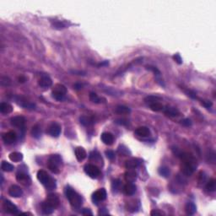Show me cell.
I'll list each match as a JSON object with an SVG mask.
<instances>
[{
  "label": "cell",
  "instance_id": "cell-6",
  "mask_svg": "<svg viewBox=\"0 0 216 216\" xmlns=\"http://www.w3.org/2000/svg\"><path fill=\"white\" fill-rule=\"evenodd\" d=\"M67 94L66 87L62 84H57L52 89V97L57 101H63Z\"/></svg>",
  "mask_w": 216,
  "mask_h": 216
},
{
  "label": "cell",
  "instance_id": "cell-29",
  "mask_svg": "<svg viewBox=\"0 0 216 216\" xmlns=\"http://www.w3.org/2000/svg\"><path fill=\"white\" fill-rule=\"evenodd\" d=\"M115 112L118 114H128L130 113V109H129L128 106H117L116 107Z\"/></svg>",
  "mask_w": 216,
  "mask_h": 216
},
{
  "label": "cell",
  "instance_id": "cell-36",
  "mask_svg": "<svg viewBox=\"0 0 216 216\" xmlns=\"http://www.w3.org/2000/svg\"><path fill=\"white\" fill-rule=\"evenodd\" d=\"M146 69L148 70H150V71H152L154 73H155V75H157V76H160V70L158 69L157 68H155V67L154 66H147Z\"/></svg>",
  "mask_w": 216,
  "mask_h": 216
},
{
  "label": "cell",
  "instance_id": "cell-12",
  "mask_svg": "<svg viewBox=\"0 0 216 216\" xmlns=\"http://www.w3.org/2000/svg\"><path fill=\"white\" fill-rule=\"evenodd\" d=\"M16 140H17V135H16V132L14 131L5 132L3 135V140L6 144H11V143H14Z\"/></svg>",
  "mask_w": 216,
  "mask_h": 216
},
{
  "label": "cell",
  "instance_id": "cell-43",
  "mask_svg": "<svg viewBox=\"0 0 216 216\" xmlns=\"http://www.w3.org/2000/svg\"><path fill=\"white\" fill-rule=\"evenodd\" d=\"M202 104L203 106H205L206 108H209L212 106L213 103L211 102V101H203Z\"/></svg>",
  "mask_w": 216,
  "mask_h": 216
},
{
  "label": "cell",
  "instance_id": "cell-22",
  "mask_svg": "<svg viewBox=\"0 0 216 216\" xmlns=\"http://www.w3.org/2000/svg\"><path fill=\"white\" fill-rule=\"evenodd\" d=\"M0 112L3 114H9L13 112V106L7 102H3L0 104Z\"/></svg>",
  "mask_w": 216,
  "mask_h": 216
},
{
  "label": "cell",
  "instance_id": "cell-2",
  "mask_svg": "<svg viewBox=\"0 0 216 216\" xmlns=\"http://www.w3.org/2000/svg\"><path fill=\"white\" fill-rule=\"evenodd\" d=\"M59 199L54 193H50L42 203V210L44 214H51L58 206L59 205Z\"/></svg>",
  "mask_w": 216,
  "mask_h": 216
},
{
  "label": "cell",
  "instance_id": "cell-48",
  "mask_svg": "<svg viewBox=\"0 0 216 216\" xmlns=\"http://www.w3.org/2000/svg\"><path fill=\"white\" fill-rule=\"evenodd\" d=\"M82 87H83V84H80V83H76V84H74V88L76 90H80V89H82Z\"/></svg>",
  "mask_w": 216,
  "mask_h": 216
},
{
  "label": "cell",
  "instance_id": "cell-42",
  "mask_svg": "<svg viewBox=\"0 0 216 216\" xmlns=\"http://www.w3.org/2000/svg\"><path fill=\"white\" fill-rule=\"evenodd\" d=\"M81 214H84V215H92L93 214V213L91 212V210L90 209H84L82 210Z\"/></svg>",
  "mask_w": 216,
  "mask_h": 216
},
{
  "label": "cell",
  "instance_id": "cell-31",
  "mask_svg": "<svg viewBox=\"0 0 216 216\" xmlns=\"http://www.w3.org/2000/svg\"><path fill=\"white\" fill-rule=\"evenodd\" d=\"M32 135L35 139H38L42 135V131L38 125H35L32 129Z\"/></svg>",
  "mask_w": 216,
  "mask_h": 216
},
{
  "label": "cell",
  "instance_id": "cell-44",
  "mask_svg": "<svg viewBox=\"0 0 216 216\" xmlns=\"http://www.w3.org/2000/svg\"><path fill=\"white\" fill-rule=\"evenodd\" d=\"M115 122L117 124H120V125H127L128 124V122L124 119H117V120H116Z\"/></svg>",
  "mask_w": 216,
  "mask_h": 216
},
{
  "label": "cell",
  "instance_id": "cell-45",
  "mask_svg": "<svg viewBox=\"0 0 216 216\" xmlns=\"http://www.w3.org/2000/svg\"><path fill=\"white\" fill-rule=\"evenodd\" d=\"M54 26H55L56 28H58V29L64 28V25H63L61 22H58V21H56V22L54 23Z\"/></svg>",
  "mask_w": 216,
  "mask_h": 216
},
{
  "label": "cell",
  "instance_id": "cell-27",
  "mask_svg": "<svg viewBox=\"0 0 216 216\" xmlns=\"http://www.w3.org/2000/svg\"><path fill=\"white\" fill-rule=\"evenodd\" d=\"M206 190L208 191V192H214L216 189V181L215 179H214V178H212V179H210L208 182H207V184H206Z\"/></svg>",
  "mask_w": 216,
  "mask_h": 216
},
{
  "label": "cell",
  "instance_id": "cell-46",
  "mask_svg": "<svg viewBox=\"0 0 216 216\" xmlns=\"http://www.w3.org/2000/svg\"><path fill=\"white\" fill-rule=\"evenodd\" d=\"M98 214H101V215H103V214H108V211L106 209H101L99 210V212H98Z\"/></svg>",
  "mask_w": 216,
  "mask_h": 216
},
{
  "label": "cell",
  "instance_id": "cell-10",
  "mask_svg": "<svg viewBox=\"0 0 216 216\" xmlns=\"http://www.w3.org/2000/svg\"><path fill=\"white\" fill-rule=\"evenodd\" d=\"M47 132L49 135L57 138V137L59 136L60 133H61V126L57 122H52V124L48 127Z\"/></svg>",
  "mask_w": 216,
  "mask_h": 216
},
{
  "label": "cell",
  "instance_id": "cell-13",
  "mask_svg": "<svg viewBox=\"0 0 216 216\" xmlns=\"http://www.w3.org/2000/svg\"><path fill=\"white\" fill-rule=\"evenodd\" d=\"M16 180H17L19 182H20L21 184L24 185V186H28V185L31 184V178L29 177L28 175L26 174L25 172H18L17 175H16Z\"/></svg>",
  "mask_w": 216,
  "mask_h": 216
},
{
  "label": "cell",
  "instance_id": "cell-5",
  "mask_svg": "<svg viewBox=\"0 0 216 216\" xmlns=\"http://www.w3.org/2000/svg\"><path fill=\"white\" fill-rule=\"evenodd\" d=\"M62 165V158L58 155H52L49 157L47 167L54 174H58L60 172V166Z\"/></svg>",
  "mask_w": 216,
  "mask_h": 216
},
{
  "label": "cell",
  "instance_id": "cell-14",
  "mask_svg": "<svg viewBox=\"0 0 216 216\" xmlns=\"http://www.w3.org/2000/svg\"><path fill=\"white\" fill-rule=\"evenodd\" d=\"M9 194L13 198H20L23 195V191L17 185H12L9 188Z\"/></svg>",
  "mask_w": 216,
  "mask_h": 216
},
{
  "label": "cell",
  "instance_id": "cell-21",
  "mask_svg": "<svg viewBox=\"0 0 216 216\" xmlns=\"http://www.w3.org/2000/svg\"><path fill=\"white\" fill-rule=\"evenodd\" d=\"M135 133H136L138 136L145 138V137L150 136V131L149 128H147V127H140V128H138L135 130Z\"/></svg>",
  "mask_w": 216,
  "mask_h": 216
},
{
  "label": "cell",
  "instance_id": "cell-40",
  "mask_svg": "<svg viewBox=\"0 0 216 216\" xmlns=\"http://www.w3.org/2000/svg\"><path fill=\"white\" fill-rule=\"evenodd\" d=\"M173 59L175 60V62L176 63H177L178 64H181L182 63V59H181V56L179 55V54H175L174 56H173Z\"/></svg>",
  "mask_w": 216,
  "mask_h": 216
},
{
  "label": "cell",
  "instance_id": "cell-16",
  "mask_svg": "<svg viewBox=\"0 0 216 216\" xmlns=\"http://www.w3.org/2000/svg\"><path fill=\"white\" fill-rule=\"evenodd\" d=\"M136 186L133 184L132 182H128L127 184L123 187V192L126 195L131 196L133 195L136 192Z\"/></svg>",
  "mask_w": 216,
  "mask_h": 216
},
{
  "label": "cell",
  "instance_id": "cell-33",
  "mask_svg": "<svg viewBox=\"0 0 216 216\" xmlns=\"http://www.w3.org/2000/svg\"><path fill=\"white\" fill-rule=\"evenodd\" d=\"M90 100H91L92 102L94 103H101V98L98 97V95L94 92H91L90 94Z\"/></svg>",
  "mask_w": 216,
  "mask_h": 216
},
{
  "label": "cell",
  "instance_id": "cell-35",
  "mask_svg": "<svg viewBox=\"0 0 216 216\" xmlns=\"http://www.w3.org/2000/svg\"><path fill=\"white\" fill-rule=\"evenodd\" d=\"M0 82H1V84H2V85H4V86H8V85H9V84H11V81L10 80H9V78H8V77L6 76L2 77Z\"/></svg>",
  "mask_w": 216,
  "mask_h": 216
},
{
  "label": "cell",
  "instance_id": "cell-9",
  "mask_svg": "<svg viewBox=\"0 0 216 216\" xmlns=\"http://www.w3.org/2000/svg\"><path fill=\"white\" fill-rule=\"evenodd\" d=\"M106 199V191L104 188H101L97 191H95L92 195V201L95 204H97L99 202L104 201Z\"/></svg>",
  "mask_w": 216,
  "mask_h": 216
},
{
  "label": "cell",
  "instance_id": "cell-28",
  "mask_svg": "<svg viewBox=\"0 0 216 216\" xmlns=\"http://www.w3.org/2000/svg\"><path fill=\"white\" fill-rule=\"evenodd\" d=\"M1 169L5 172H11L14 171V166L10 163H9L7 161H3L1 164Z\"/></svg>",
  "mask_w": 216,
  "mask_h": 216
},
{
  "label": "cell",
  "instance_id": "cell-24",
  "mask_svg": "<svg viewBox=\"0 0 216 216\" xmlns=\"http://www.w3.org/2000/svg\"><path fill=\"white\" fill-rule=\"evenodd\" d=\"M141 163V160L139 159H132V160H128L126 162V167L128 169H135L136 167H138Z\"/></svg>",
  "mask_w": 216,
  "mask_h": 216
},
{
  "label": "cell",
  "instance_id": "cell-20",
  "mask_svg": "<svg viewBox=\"0 0 216 216\" xmlns=\"http://www.w3.org/2000/svg\"><path fill=\"white\" fill-rule=\"evenodd\" d=\"M125 179L128 182H134L137 179V173L134 169H129L125 173Z\"/></svg>",
  "mask_w": 216,
  "mask_h": 216
},
{
  "label": "cell",
  "instance_id": "cell-17",
  "mask_svg": "<svg viewBox=\"0 0 216 216\" xmlns=\"http://www.w3.org/2000/svg\"><path fill=\"white\" fill-rule=\"evenodd\" d=\"M102 142L106 145H112L114 142V137L111 132H103L101 137Z\"/></svg>",
  "mask_w": 216,
  "mask_h": 216
},
{
  "label": "cell",
  "instance_id": "cell-47",
  "mask_svg": "<svg viewBox=\"0 0 216 216\" xmlns=\"http://www.w3.org/2000/svg\"><path fill=\"white\" fill-rule=\"evenodd\" d=\"M188 96H190L191 98H192V99H196V98H197L196 94L194 92H192V91H188Z\"/></svg>",
  "mask_w": 216,
  "mask_h": 216
},
{
  "label": "cell",
  "instance_id": "cell-19",
  "mask_svg": "<svg viewBox=\"0 0 216 216\" xmlns=\"http://www.w3.org/2000/svg\"><path fill=\"white\" fill-rule=\"evenodd\" d=\"M164 113L168 117H178L180 115V112L178 111L176 107H171V106H167L163 109Z\"/></svg>",
  "mask_w": 216,
  "mask_h": 216
},
{
  "label": "cell",
  "instance_id": "cell-4",
  "mask_svg": "<svg viewBox=\"0 0 216 216\" xmlns=\"http://www.w3.org/2000/svg\"><path fill=\"white\" fill-rule=\"evenodd\" d=\"M66 197L67 199H69L71 206L74 208V209H80L81 205H82V198L81 196L75 192L73 188H71L70 187H67L66 188Z\"/></svg>",
  "mask_w": 216,
  "mask_h": 216
},
{
  "label": "cell",
  "instance_id": "cell-41",
  "mask_svg": "<svg viewBox=\"0 0 216 216\" xmlns=\"http://www.w3.org/2000/svg\"><path fill=\"white\" fill-rule=\"evenodd\" d=\"M151 215H165V213L162 212V211H160L158 209H154L151 211L150 213Z\"/></svg>",
  "mask_w": 216,
  "mask_h": 216
},
{
  "label": "cell",
  "instance_id": "cell-37",
  "mask_svg": "<svg viewBox=\"0 0 216 216\" xmlns=\"http://www.w3.org/2000/svg\"><path fill=\"white\" fill-rule=\"evenodd\" d=\"M159 99H160V98L155 97V96H148V97H146L144 99V101H145V102L148 103V104H150V103H152L154 101H158L157 100H159Z\"/></svg>",
  "mask_w": 216,
  "mask_h": 216
},
{
  "label": "cell",
  "instance_id": "cell-8",
  "mask_svg": "<svg viewBox=\"0 0 216 216\" xmlns=\"http://www.w3.org/2000/svg\"><path fill=\"white\" fill-rule=\"evenodd\" d=\"M3 207H4V211L8 214H20L19 212L17 206L14 204L9 200H5L4 202V204H3Z\"/></svg>",
  "mask_w": 216,
  "mask_h": 216
},
{
  "label": "cell",
  "instance_id": "cell-15",
  "mask_svg": "<svg viewBox=\"0 0 216 216\" xmlns=\"http://www.w3.org/2000/svg\"><path fill=\"white\" fill-rule=\"evenodd\" d=\"M38 84L42 88H48L52 86V80L48 75H42V78L39 80Z\"/></svg>",
  "mask_w": 216,
  "mask_h": 216
},
{
  "label": "cell",
  "instance_id": "cell-23",
  "mask_svg": "<svg viewBox=\"0 0 216 216\" xmlns=\"http://www.w3.org/2000/svg\"><path fill=\"white\" fill-rule=\"evenodd\" d=\"M185 210H186V213L188 214L192 215L197 211V207H196L195 203L193 202H188L187 203V204L185 206Z\"/></svg>",
  "mask_w": 216,
  "mask_h": 216
},
{
  "label": "cell",
  "instance_id": "cell-1",
  "mask_svg": "<svg viewBox=\"0 0 216 216\" xmlns=\"http://www.w3.org/2000/svg\"><path fill=\"white\" fill-rule=\"evenodd\" d=\"M175 154L178 157L181 158V172L185 176H188V177L192 176L197 167V161H196L195 158L189 154L184 153L181 151H177V152H175Z\"/></svg>",
  "mask_w": 216,
  "mask_h": 216
},
{
  "label": "cell",
  "instance_id": "cell-7",
  "mask_svg": "<svg viewBox=\"0 0 216 216\" xmlns=\"http://www.w3.org/2000/svg\"><path fill=\"white\" fill-rule=\"evenodd\" d=\"M84 171H85V173H86L90 177L93 178V179L97 178L98 177L101 175L100 169H99L96 166L92 164L86 165V166H84Z\"/></svg>",
  "mask_w": 216,
  "mask_h": 216
},
{
  "label": "cell",
  "instance_id": "cell-39",
  "mask_svg": "<svg viewBox=\"0 0 216 216\" xmlns=\"http://www.w3.org/2000/svg\"><path fill=\"white\" fill-rule=\"evenodd\" d=\"M181 124L185 127H189V126L192 125V121L189 118H185L181 120Z\"/></svg>",
  "mask_w": 216,
  "mask_h": 216
},
{
  "label": "cell",
  "instance_id": "cell-3",
  "mask_svg": "<svg viewBox=\"0 0 216 216\" xmlns=\"http://www.w3.org/2000/svg\"><path fill=\"white\" fill-rule=\"evenodd\" d=\"M36 177H37L38 181L42 185H44L47 188V189L52 190V189L56 188V181L53 178L51 177L47 171H43V170H40L37 172Z\"/></svg>",
  "mask_w": 216,
  "mask_h": 216
},
{
  "label": "cell",
  "instance_id": "cell-32",
  "mask_svg": "<svg viewBox=\"0 0 216 216\" xmlns=\"http://www.w3.org/2000/svg\"><path fill=\"white\" fill-rule=\"evenodd\" d=\"M159 173L164 177H168L170 176V170L167 167H161L159 169Z\"/></svg>",
  "mask_w": 216,
  "mask_h": 216
},
{
  "label": "cell",
  "instance_id": "cell-26",
  "mask_svg": "<svg viewBox=\"0 0 216 216\" xmlns=\"http://www.w3.org/2000/svg\"><path fill=\"white\" fill-rule=\"evenodd\" d=\"M149 105H150V109L154 112H160V111H163V109H164L163 105L160 103L159 101H154Z\"/></svg>",
  "mask_w": 216,
  "mask_h": 216
},
{
  "label": "cell",
  "instance_id": "cell-18",
  "mask_svg": "<svg viewBox=\"0 0 216 216\" xmlns=\"http://www.w3.org/2000/svg\"><path fill=\"white\" fill-rule=\"evenodd\" d=\"M75 156H76V159L78 160V161L81 162V161H83L86 158L87 153H86V151H85L84 148L77 147L76 149H75Z\"/></svg>",
  "mask_w": 216,
  "mask_h": 216
},
{
  "label": "cell",
  "instance_id": "cell-34",
  "mask_svg": "<svg viewBox=\"0 0 216 216\" xmlns=\"http://www.w3.org/2000/svg\"><path fill=\"white\" fill-rule=\"evenodd\" d=\"M120 185H121V183H120V181H119V180H115V181H113L112 185V190H113L114 192H117V191L119 190V188H120Z\"/></svg>",
  "mask_w": 216,
  "mask_h": 216
},
{
  "label": "cell",
  "instance_id": "cell-11",
  "mask_svg": "<svg viewBox=\"0 0 216 216\" xmlns=\"http://www.w3.org/2000/svg\"><path fill=\"white\" fill-rule=\"evenodd\" d=\"M11 125L14 126L18 128H24V124H25V119L22 116H17L12 117L10 120Z\"/></svg>",
  "mask_w": 216,
  "mask_h": 216
},
{
  "label": "cell",
  "instance_id": "cell-25",
  "mask_svg": "<svg viewBox=\"0 0 216 216\" xmlns=\"http://www.w3.org/2000/svg\"><path fill=\"white\" fill-rule=\"evenodd\" d=\"M9 158L13 162H20L23 159V155L20 152H13L9 155Z\"/></svg>",
  "mask_w": 216,
  "mask_h": 216
},
{
  "label": "cell",
  "instance_id": "cell-49",
  "mask_svg": "<svg viewBox=\"0 0 216 216\" xmlns=\"http://www.w3.org/2000/svg\"><path fill=\"white\" fill-rule=\"evenodd\" d=\"M26 81V79H25V77L24 76H20L19 77V82L20 83H24Z\"/></svg>",
  "mask_w": 216,
  "mask_h": 216
},
{
  "label": "cell",
  "instance_id": "cell-38",
  "mask_svg": "<svg viewBox=\"0 0 216 216\" xmlns=\"http://www.w3.org/2000/svg\"><path fill=\"white\" fill-rule=\"evenodd\" d=\"M106 155L109 160H113L115 158V154L112 150H106Z\"/></svg>",
  "mask_w": 216,
  "mask_h": 216
},
{
  "label": "cell",
  "instance_id": "cell-30",
  "mask_svg": "<svg viewBox=\"0 0 216 216\" xmlns=\"http://www.w3.org/2000/svg\"><path fill=\"white\" fill-rule=\"evenodd\" d=\"M80 122H81V124H83L84 126H90L94 123V120L91 118V117H90L83 116V117H80Z\"/></svg>",
  "mask_w": 216,
  "mask_h": 216
}]
</instances>
